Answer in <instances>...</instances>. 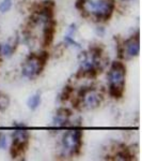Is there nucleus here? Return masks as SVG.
I'll return each instance as SVG.
<instances>
[{
    "label": "nucleus",
    "mask_w": 142,
    "mask_h": 161,
    "mask_svg": "<svg viewBox=\"0 0 142 161\" xmlns=\"http://www.w3.org/2000/svg\"><path fill=\"white\" fill-rule=\"evenodd\" d=\"M10 105V99L9 97L6 95H0V110L1 111H4L9 108Z\"/></svg>",
    "instance_id": "10"
},
{
    "label": "nucleus",
    "mask_w": 142,
    "mask_h": 161,
    "mask_svg": "<svg viewBox=\"0 0 142 161\" xmlns=\"http://www.w3.org/2000/svg\"><path fill=\"white\" fill-rule=\"evenodd\" d=\"M84 7L94 13L99 20H107L112 14L114 2L113 0H86Z\"/></svg>",
    "instance_id": "2"
},
{
    "label": "nucleus",
    "mask_w": 142,
    "mask_h": 161,
    "mask_svg": "<svg viewBox=\"0 0 142 161\" xmlns=\"http://www.w3.org/2000/svg\"><path fill=\"white\" fill-rule=\"evenodd\" d=\"M7 146V136H0V148H6Z\"/></svg>",
    "instance_id": "16"
},
{
    "label": "nucleus",
    "mask_w": 142,
    "mask_h": 161,
    "mask_svg": "<svg viewBox=\"0 0 142 161\" xmlns=\"http://www.w3.org/2000/svg\"><path fill=\"white\" fill-rule=\"evenodd\" d=\"M12 7V1L11 0H3V1L0 3V12L4 13L9 11Z\"/></svg>",
    "instance_id": "11"
},
{
    "label": "nucleus",
    "mask_w": 142,
    "mask_h": 161,
    "mask_svg": "<svg viewBox=\"0 0 142 161\" xmlns=\"http://www.w3.org/2000/svg\"><path fill=\"white\" fill-rule=\"evenodd\" d=\"M56 30V22L53 19L46 20L45 28H44V45L48 46L53 40V33Z\"/></svg>",
    "instance_id": "6"
},
{
    "label": "nucleus",
    "mask_w": 142,
    "mask_h": 161,
    "mask_svg": "<svg viewBox=\"0 0 142 161\" xmlns=\"http://www.w3.org/2000/svg\"><path fill=\"white\" fill-rule=\"evenodd\" d=\"M84 3H86V0H77L76 2V8L79 10H82L84 8Z\"/></svg>",
    "instance_id": "17"
},
{
    "label": "nucleus",
    "mask_w": 142,
    "mask_h": 161,
    "mask_svg": "<svg viewBox=\"0 0 142 161\" xmlns=\"http://www.w3.org/2000/svg\"><path fill=\"white\" fill-rule=\"evenodd\" d=\"M82 132L80 130L69 131L63 137V146L71 155H76L81 147Z\"/></svg>",
    "instance_id": "3"
},
{
    "label": "nucleus",
    "mask_w": 142,
    "mask_h": 161,
    "mask_svg": "<svg viewBox=\"0 0 142 161\" xmlns=\"http://www.w3.org/2000/svg\"><path fill=\"white\" fill-rule=\"evenodd\" d=\"M37 57H38V60L40 61V64H42V66H44L48 59V53L47 52H43L40 55H37Z\"/></svg>",
    "instance_id": "13"
},
{
    "label": "nucleus",
    "mask_w": 142,
    "mask_h": 161,
    "mask_svg": "<svg viewBox=\"0 0 142 161\" xmlns=\"http://www.w3.org/2000/svg\"><path fill=\"white\" fill-rule=\"evenodd\" d=\"M73 92V88L69 87V86H66L64 87V90H63V93H62V100H66L69 98V96L72 95Z\"/></svg>",
    "instance_id": "14"
},
{
    "label": "nucleus",
    "mask_w": 142,
    "mask_h": 161,
    "mask_svg": "<svg viewBox=\"0 0 142 161\" xmlns=\"http://www.w3.org/2000/svg\"><path fill=\"white\" fill-rule=\"evenodd\" d=\"M84 103L88 108H97L100 102H102V97L100 95H99L95 90L93 89H90L86 95L84 96Z\"/></svg>",
    "instance_id": "7"
},
{
    "label": "nucleus",
    "mask_w": 142,
    "mask_h": 161,
    "mask_svg": "<svg viewBox=\"0 0 142 161\" xmlns=\"http://www.w3.org/2000/svg\"><path fill=\"white\" fill-rule=\"evenodd\" d=\"M118 157H119L118 159H121V160H129L131 156L128 154L127 152H122L118 155Z\"/></svg>",
    "instance_id": "15"
},
{
    "label": "nucleus",
    "mask_w": 142,
    "mask_h": 161,
    "mask_svg": "<svg viewBox=\"0 0 142 161\" xmlns=\"http://www.w3.org/2000/svg\"><path fill=\"white\" fill-rule=\"evenodd\" d=\"M42 64H40V61L38 60L37 55H30V57L28 58V60L26 61V64H24V68H23V74L27 77H33L35 75L40 74L41 71L43 69Z\"/></svg>",
    "instance_id": "4"
},
{
    "label": "nucleus",
    "mask_w": 142,
    "mask_h": 161,
    "mask_svg": "<svg viewBox=\"0 0 142 161\" xmlns=\"http://www.w3.org/2000/svg\"><path fill=\"white\" fill-rule=\"evenodd\" d=\"M125 85V66L114 61L109 72V92L113 98H120Z\"/></svg>",
    "instance_id": "1"
},
{
    "label": "nucleus",
    "mask_w": 142,
    "mask_h": 161,
    "mask_svg": "<svg viewBox=\"0 0 142 161\" xmlns=\"http://www.w3.org/2000/svg\"><path fill=\"white\" fill-rule=\"evenodd\" d=\"M65 41H68V42H69V43H71V44H74L75 46H77V47H79V44L75 42L74 40H72V39L69 38V37H66V38H65Z\"/></svg>",
    "instance_id": "18"
},
{
    "label": "nucleus",
    "mask_w": 142,
    "mask_h": 161,
    "mask_svg": "<svg viewBox=\"0 0 142 161\" xmlns=\"http://www.w3.org/2000/svg\"><path fill=\"white\" fill-rule=\"evenodd\" d=\"M41 103V96L37 93V95L32 96L29 100H28V106L31 110H35Z\"/></svg>",
    "instance_id": "9"
},
{
    "label": "nucleus",
    "mask_w": 142,
    "mask_h": 161,
    "mask_svg": "<svg viewBox=\"0 0 142 161\" xmlns=\"http://www.w3.org/2000/svg\"><path fill=\"white\" fill-rule=\"evenodd\" d=\"M124 51L128 57L137 56L140 52V45H139V37L137 36L136 38H131L127 40L124 44Z\"/></svg>",
    "instance_id": "5"
},
{
    "label": "nucleus",
    "mask_w": 142,
    "mask_h": 161,
    "mask_svg": "<svg viewBox=\"0 0 142 161\" xmlns=\"http://www.w3.org/2000/svg\"><path fill=\"white\" fill-rule=\"evenodd\" d=\"M71 115V112L68 108H60L57 112V115L53 119V125L55 126H65L68 123V118Z\"/></svg>",
    "instance_id": "8"
},
{
    "label": "nucleus",
    "mask_w": 142,
    "mask_h": 161,
    "mask_svg": "<svg viewBox=\"0 0 142 161\" xmlns=\"http://www.w3.org/2000/svg\"><path fill=\"white\" fill-rule=\"evenodd\" d=\"M12 52H13V47H11L9 44H3V45H1V47H0V53L6 56H10L12 54Z\"/></svg>",
    "instance_id": "12"
}]
</instances>
